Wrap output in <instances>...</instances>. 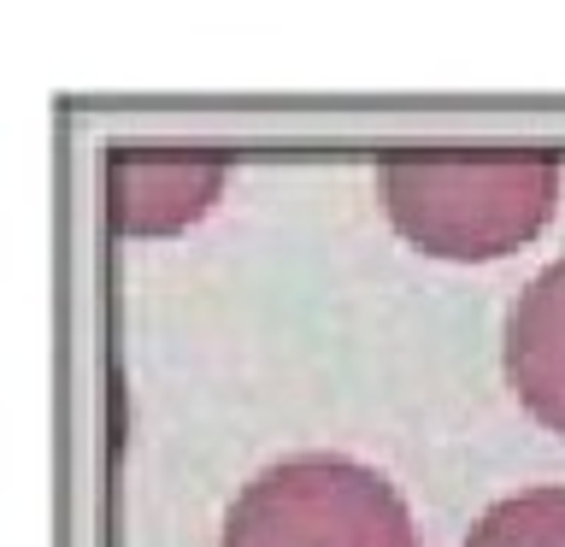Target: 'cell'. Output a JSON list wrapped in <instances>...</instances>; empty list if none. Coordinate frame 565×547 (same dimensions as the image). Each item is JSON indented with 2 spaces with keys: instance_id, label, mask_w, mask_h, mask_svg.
<instances>
[{
  "instance_id": "cell-1",
  "label": "cell",
  "mask_w": 565,
  "mask_h": 547,
  "mask_svg": "<svg viewBox=\"0 0 565 547\" xmlns=\"http://www.w3.org/2000/svg\"><path fill=\"white\" fill-rule=\"evenodd\" d=\"M565 165L547 148H388L377 194L406 247L430 259L483 265L547 229Z\"/></svg>"
},
{
  "instance_id": "cell-2",
  "label": "cell",
  "mask_w": 565,
  "mask_h": 547,
  "mask_svg": "<svg viewBox=\"0 0 565 547\" xmlns=\"http://www.w3.org/2000/svg\"><path fill=\"white\" fill-rule=\"evenodd\" d=\"M218 547H418V529L406 494L377 465L289 453L236 489Z\"/></svg>"
},
{
  "instance_id": "cell-3",
  "label": "cell",
  "mask_w": 565,
  "mask_h": 547,
  "mask_svg": "<svg viewBox=\"0 0 565 547\" xmlns=\"http://www.w3.org/2000/svg\"><path fill=\"white\" fill-rule=\"evenodd\" d=\"M230 159L212 148H113L106 153V212L130 242L189 229L218 206Z\"/></svg>"
},
{
  "instance_id": "cell-4",
  "label": "cell",
  "mask_w": 565,
  "mask_h": 547,
  "mask_svg": "<svg viewBox=\"0 0 565 547\" xmlns=\"http://www.w3.org/2000/svg\"><path fill=\"white\" fill-rule=\"evenodd\" d=\"M501 365L519 406L565 436V259L542 265L507 312Z\"/></svg>"
},
{
  "instance_id": "cell-5",
  "label": "cell",
  "mask_w": 565,
  "mask_h": 547,
  "mask_svg": "<svg viewBox=\"0 0 565 547\" xmlns=\"http://www.w3.org/2000/svg\"><path fill=\"white\" fill-rule=\"evenodd\" d=\"M466 547H565V483L501 494L471 524Z\"/></svg>"
}]
</instances>
